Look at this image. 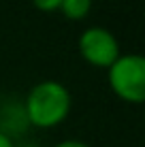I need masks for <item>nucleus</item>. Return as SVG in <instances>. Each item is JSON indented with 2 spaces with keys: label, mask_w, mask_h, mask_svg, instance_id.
I'll return each mask as SVG.
<instances>
[{
  "label": "nucleus",
  "mask_w": 145,
  "mask_h": 147,
  "mask_svg": "<svg viewBox=\"0 0 145 147\" xmlns=\"http://www.w3.org/2000/svg\"><path fill=\"white\" fill-rule=\"evenodd\" d=\"M22 107H24L26 121L30 126L49 130L60 126L68 117L73 107V98L64 83L53 79H45L30 88Z\"/></svg>",
  "instance_id": "f257e3e1"
},
{
  "label": "nucleus",
  "mask_w": 145,
  "mask_h": 147,
  "mask_svg": "<svg viewBox=\"0 0 145 147\" xmlns=\"http://www.w3.org/2000/svg\"><path fill=\"white\" fill-rule=\"evenodd\" d=\"M107 79L119 100L128 105L145 100V58L141 53H122L107 68Z\"/></svg>",
  "instance_id": "f03ea898"
},
{
  "label": "nucleus",
  "mask_w": 145,
  "mask_h": 147,
  "mask_svg": "<svg viewBox=\"0 0 145 147\" xmlns=\"http://www.w3.org/2000/svg\"><path fill=\"white\" fill-rule=\"evenodd\" d=\"M79 55L94 68H109L122 55L119 43L111 30L103 26H90L79 34Z\"/></svg>",
  "instance_id": "7ed1b4c3"
},
{
  "label": "nucleus",
  "mask_w": 145,
  "mask_h": 147,
  "mask_svg": "<svg viewBox=\"0 0 145 147\" xmlns=\"http://www.w3.org/2000/svg\"><path fill=\"white\" fill-rule=\"evenodd\" d=\"M92 9V0H62L60 4V13L71 22H81L90 15Z\"/></svg>",
  "instance_id": "20e7f679"
},
{
  "label": "nucleus",
  "mask_w": 145,
  "mask_h": 147,
  "mask_svg": "<svg viewBox=\"0 0 145 147\" xmlns=\"http://www.w3.org/2000/svg\"><path fill=\"white\" fill-rule=\"evenodd\" d=\"M32 4L41 13H56V11H60L62 0H32Z\"/></svg>",
  "instance_id": "39448f33"
},
{
  "label": "nucleus",
  "mask_w": 145,
  "mask_h": 147,
  "mask_svg": "<svg viewBox=\"0 0 145 147\" xmlns=\"http://www.w3.org/2000/svg\"><path fill=\"white\" fill-rule=\"evenodd\" d=\"M53 147H90V145L86 141H79V139H64L60 143H56Z\"/></svg>",
  "instance_id": "423d86ee"
},
{
  "label": "nucleus",
  "mask_w": 145,
  "mask_h": 147,
  "mask_svg": "<svg viewBox=\"0 0 145 147\" xmlns=\"http://www.w3.org/2000/svg\"><path fill=\"white\" fill-rule=\"evenodd\" d=\"M0 147H15L13 136H9L7 132H2V130H0Z\"/></svg>",
  "instance_id": "0eeeda50"
},
{
  "label": "nucleus",
  "mask_w": 145,
  "mask_h": 147,
  "mask_svg": "<svg viewBox=\"0 0 145 147\" xmlns=\"http://www.w3.org/2000/svg\"><path fill=\"white\" fill-rule=\"evenodd\" d=\"M19 147H41V145H36V143H26V145H19Z\"/></svg>",
  "instance_id": "6e6552de"
}]
</instances>
